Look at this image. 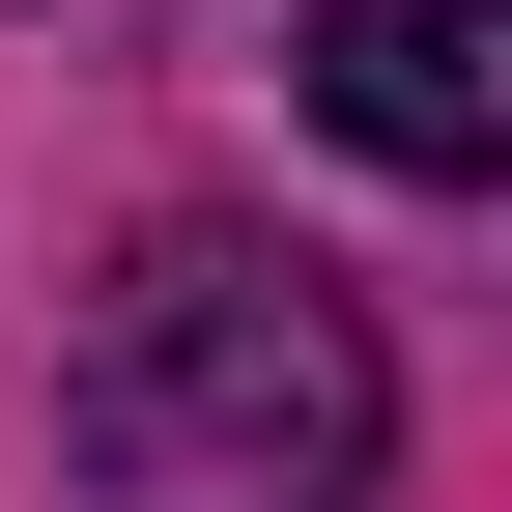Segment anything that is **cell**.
I'll list each match as a JSON object with an SVG mask.
<instances>
[{
    "instance_id": "6da1fadb",
    "label": "cell",
    "mask_w": 512,
    "mask_h": 512,
    "mask_svg": "<svg viewBox=\"0 0 512 512\" xmlns=\"http://www.w3.org/2000/svg\"><path fill=\"white\" fill-rule=\"evenodd\" d=\"M57 484L86 512H370L399 484V342L285 228H143L57 313Z\"/></svg>"
},
{
    "instance_id": "7a4b0ae2",
    "label": "cell",
    "mask_w": 512,
    "mask_h": 512,
    "mask_svg": "<svg viewBox=\"0 0 512 512\" xmlns=\"http://www.w3.org/2000/svg\"><path fill=\"white\" fill-rule=\"evenodd\" d=\"M285 86L342 114L399 200H484V171H512V0H313Z\"/></svg>"
}]
</instances>
